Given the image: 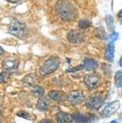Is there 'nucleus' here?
Masks as SVG:
<instances>
[{
    "label": "nucleus",
    "instance_id": "nucleus-1",
    "mask_svg": "<svg viewBox=\"0 0 122 123\" xmlns=\"http://www.w3.org/2000/svg\"><path fill=\"white\" fill-rule=\"evenodd\" d=\"M56 11L58 16L65 21H72L75 18V8L68 0H59L56 4Z\"/></svg>",
    "mask_w": 122,
    "mask_h": 123
},
{
    "label": "nucleus",
    "instance_id": "nucleus-2",
    "mask_svg": "<svg viewBox=\"0 0 122 123\" xmlns=\"http://www.w3.org/2000/svg\"><path fill=\"white\" fill-rule=\"evenodd\" d=\"M60 64V59L57 56L50 57L46 60L44 63L40 67V73L41 76H46L50 74L53 73L55 71L57 70Z\"/></svg>",
    "mask_w": 122,
    "mask_h": 123
},
{
    "label": "nucleus",
    "instance_id": "nucleus-3",
    "mask_svg": "<svg viewBox=\"0 0 122 123\" xmlns=\"http://www.w3.org/2000/svg\"><path fill=\"white\" fill-rule=\"evenodd\" d=\"M8 31L12 36H16L17 38L23 39L26 36V26L18 19H14L9 25Z\"/></svg>",
    "mask_w": 122,
    "mask_h": 123
},
{
    "label": "nucleus",
    "instance_id": "nucleus-4",
    "mask_svg": "<svg viewBox=\"0 0 122 123\" xmlns=\"http://www.w3.org/2000/svg\"><path fill=\"white\" fill-rule=\"evenodd\" d=\"M104 103H105V97L103 95L99 93L92 94L85 101L87 107L93 110H98L102 107Z\"/></svg>",
    "mask_w": 122,
    "mask_h": 123
},
{
    "label": "nucleus",
    "instance_id": "nucleus-5",
    "mask_svg": "<svg viewBox=\"0 0 122 123\" xmlns=\"http://www.w3.org/2000/svg\"><path fill=\"white\" fill-rule=\"evenodd\" d=\"M84 83L88 89H96L100 84V78L96 74H89L84 76Z\"/></svg>",
    "mask_w": 122,
    "mask_h": 123
},
{
    "label": "nucleus",
    "instance_id": "nucleus-6",
    "mask_svg": "<svg viewBox=\"0 0 122 123\" xmlns=\"http://www.w3.org/2000/svg\"><path fill=\"white\" fill-rule=\"evenodd\" d=\"M67 99L72 105H78L84 100V95L80 90H73L68 94Z\"/></svg>",
    "mask_w": 122,
    "mask_h": 123
},
{
    "label": "nucleus",
    "instance_id": "nucleus-7",
    "mask_svg": "<svg viewBox=\"0 0 122 123\" xmlns=\"http://www.w3.org/2000/svg\"><path fill=\"white\" fill-rule=\"evenodd\" d=\"M19 60L13 57H8L3 60V67L7 72H15L19 68Z\"/></svg>",
    "mask_w": 122,
    "mask_h": 123
},
{
    "label": "nucleus",
    "instance_id": "nucleus-8",
    "mask_svg": "<svg viewBox=\"0 0 122 123\" xmlns=\"http://www.w3.org/2000/svg\"><path fill=\"white\" fill-rule=\"evenodd\" d=\"M67 38L69 42L72 43H80L84 40V36L82 32L76 29L70 30L67 34Z\"/></svg>",
    "mask_w": 122,
    "mask_h": 123
},
{
    "label": "nucleus",
    "instance_id": "nucleus-9",
    "mask_svg": "<svg viewBox=\"0 0 122 123\" xmlns=\"http://www.w3.org/2000/svg\"><path fill=\"white\" fill-rule=\"evenodd\" d=\"M121 104L119 101H115L112 103L109 104L101 112V117H109L112 115L116 111L118 110Z\"/></svg>",
    "mask_w": 122,
    "mask_h": 123
},
{
    "label": "nucleus",
    "instance_id": "nucleus-10",
    "mask_svg": "<svg viewBox=\"0 0 122 123\" xmlns=\"http://www.w3.org/2000/svg\"><path fill=\"white\" fill-rule=\"evenodd\" d=\"M22 81L25 85H27V86H30V87L35 86L36 81H37L36 74H35V73L27 74V75H26L22 79Z\"/></svg>",
    "mask_w": 122,
    "mask_h": 123
},
{
    "label": "nucleus",
    "instance_id": "nucleus-11",
    "mask_svg": "<svg viewBox=\"0 0 122 123\" xmlns=\"http://www.w3.org/2000/svg\"><path fill=\"white\" fill-rule=\"evenodd\" d=\"M72 117L76 123H89L93 119L91 116L84 115L82 113L79 112L74 113V114H72Z\"/></svg>",
    "mask_w": 122,
    "mask_h": 123
},
{
    "label": "nucleus",
    "instance_id": "nucleus-12",
    "mask_svg": "<svg viewBox=\"0 0 122 123\" xmlns=\"http://www.w3.org/2000/svg\"><path fill=\"white\" fill-rule=\"evenodd\" d=\"M56 120L59 123H72L74 121L72 115L64 112H59L57 113Z\"/></svg>",
    "mask_w": 122,
    "mask_h": 123
},
{
    "label": "nucleus",
    "instance_id": "nucleus-13",
    "mask_svg": "<svg viewBox=\"0 0 122 123\" xmlns=\"http://www.w3.org/2000/svg\"><path fill=\"white\" fill-rule=\"evenodd\" d=\"M82 65H83V68L86 69L88 71H92L96 68L98 64L96 62V60H95L91 59V58H86L83 61Z\"/></svg>",
    "mask_w": 122,
    "mask_h": 123
},
{
    "label": "nucleus",
    "instance_id": "nucleus-14",
    "mask_svg": "<svg viewBox=\"0 0 122 123\" xmlns=\"http://www.w3.org/2000/svg\"><path fill=\"white\" fill-rule=\"evenodd\" d=\"M48 96L52 100L55 101H61L65 98V93L59 90H52L49 92Z\"/></svg>",
    "mask_w": 122,
    "mask_h": 123
},
{
    "label": "nucleus",
    "instance_id": "nucleus-15",
    "mask_svg": "<svg viewBox=\"0 0 122 123\" xmlns=\"http://www.w3.org/2000/svg\"><path fill=\"white\" fill-rule=\"evenodd\" d=\"M114 52H115L114 44L113 43H109L106 47V50H105V58L110 62L113 61L114 60Z\"/></svg>",
    "mask_w": 122,
    "mask_h": 123
},
{
    "label": "nucleus",
    "instance_id": "nucleus-16",
    "mask_svg": "<svg viewBox=\"0 0 122 123\" xmlns=\"http://www.w3.org/2000/svg\"><path fill=\"white\" fill-rule=\"evenodd\" d=\"M36 107L40 111H46L49 108V102H48L47 98H44V97H40L39 98L38 101H37V105H36Z\"/></svg>",
    "mask_w": 122,
    "mask_h": 123
},
{
    "label": "nucleus",
    "instance_id": "nucleus-17",
    "mask_svg": "<svg viewBox=\"0 0 122 123\" xmlns=\"http://www.w3.org/2000/svg\"><path fill=\"white\" fill-rule=\"evenodd\" d=\"M44 92H45L44 89H43L42 86H40V85H35V86H34L31 89L32 95L35 97H39V98L43 97Z\"/></svg>",
    "mask_w": 122,
    "mask_h": 123
},
{
    "label": "nucleus",
    "instance_id": "nucleus-18",
    "mask_svg": "<svg viewBox=\"0 0 122 123\" xmlns=\"http://www.w3.org/2000/svg\"><path fill=\"white\" fill-rule=\"evenodd\" d=\"M115 85L117 87L121 88L122 87V71H117L116 74H115Z\"/></svg>",
    "mask_w": 122,
    "mask_h": 123
},
{
    "label": "nucleus",
    "instance_id": "nucleus-19",
    "mask_svg": "<svg viewBox=\"0 0 122 123\" xmlns=\"http://www.w3.org/2000/svg\"><path fill=\"white\" fill-rule=\"evenodd\" d=\"M106 24H107V27H108V29L110 31H114V24H113V18L111 15H108L106 18Z\"/></svg>",
    "mask_w": 122,
    "mask_h": 123
},
{
    "label": "nucleus",
    "instance_id": "nucleus-20",
    "mask_svg": "<svg viewBox=\"0 0 122 123\" xmlns=\"http://www.w3.org/2000/svg\"><path fill=\"white\" fill-rule=\"evenodd\" d=\"M96 36L100 39H105L106 38V34H105V29L103 27H97L96 29Z\"/></svg>",
    "mask_w": 122,
    "mask_h": 123
},
{
    "label": "nucleus",
    "instance_id": "nucleus-21",
    "mask_svg": "<svg viewBox=\"0 0 122 123\" xmlns=\"http://www.w3.org/2000/svg\"><path fill=\"white\" fill-rule=\"evenodd\" d=\"M91 23L89 20L88 19H81L79 21V27H80L81 29H85L87 28V27H88L89 26H90Z\"/></svg>",
    "mask_w": 122,
    "mask_h": 123
},
{
    "label": "nucleus",
    "instance_id": "nucleus-22",
    "mask_svg": "<svg viewBox=\"0 0 122 123\" xmlns=\"http://www.w3.org/2000/svg\"><path fill=\"white\" fill-rule=\"evenodd\" d=\"M119 37V34L117 33L116 31H112V33L109 35V38H108V40H109V43H113V42L116 40Z\"/></svg>",
    "mask_w": 122,
    "mask_h": 123
},
{
    "label": "nucleus",
    "instance_id": "nucleus-23",
    "mask_svg": "<svg viewBox=\"0 0 122 123\" xmlns=\"http://www.w3.org/2000/svg\"><path fill=\"white\" fill-rule=\"evenodd\" d=\"M9 77V73H7L6 72H2L0 73V83H4V82H6L8 80Z\"/></svg>",
    "mask_w": 122,
    "mask_h": 123
},
{
    "label": "nucleus",
    "instance_id": "nucleus-24",
    "mask_svg": "<svg viewBox=\"0 0 122 123\" xmlns=\"http://www.w3.org/2000/svg\"><path fill=\"white\" fill-rule=\"evenodd\" d=\"M17 116H19L20 117H23L26 120H30L31 119V115L30 113H27V112H24V111H19V113H17Z\"/></svg>",
    "mask_w": 122,
    "mask_h": 123
},
{
    "label": "nucleus",
    "instance_id": "nucleus-25",
    "mask_svg": "<svg viewBox=\"0 0 122 123\" xmlns=\"http://www.w3.org/2000/svg\"><path fill=\"white\" fill-rule=\"evenodd\" d=\"M82 69H83V65L82 64H80V65L75 66L73 68H70L66 71V73H75V72H78L80 70H82Z\"/></svg>",
    "mask_w": 122,
    "mask_h": 123
},
{
    "label": "nucleus",
    "instance_id": "nucleus-26",
    "mask_svg": "<svg viewBox=\"0 0 122 123\" xmlns=\"http://www.w3.org/2000/svg\"><path fill=\"white\" fill-rule=\"evenodd\" d=\"M38 123H53V122L51 119H43V120L40 121Z\"/></svg>",
    "mask_w": 122,
    "mask_h": 123
},
{
    "label": "nucleus",
    "instance_id": "nucleus-27",
    "mask_svg": "<svg viewBox=\"0 0 122 123\" xmlns=\"http://www.w3.org/2000/svg\"><path fill=\"white\" fill-rule=\"evenodd\" d=\"M7 1L8 3H20L22 0H6Z\"/></svg>",
    "mask_w": 122,
    "mask_h": 123
},
{
    "label": "nucleus",
    "instance_id": "nucleus-28",
    "mask_svg": "<svg viewBox=\"0 0 122 123\" xmlns=\"http://www.w3.org/2000/svg\"><path fill=\"white\" fill-rule=\"evenodd\" d=\"M3 52H4L3 49V48H2L1 46H0V55H3Z\"/></svg>",
    "mask_w": 122,
    "mask_h": 123
},
{
    "label": "nucleus",
    "instance_id": "nucleus-29",
    "mask_svg": "<svg viewBox=\"0 0 122 123\" xmlns=\"http://www.w3.org/2000/svg\"><path fill=\"white\" fill-rule=\"evenodd\" d=\"M118 17H119V18L122 17V10L120 11V12L118 13Z\"/></svg>",
    "mask_w": 122,
    "mask_h": 123
},
{
    "label": "nucleus",
    "instance_id": "nucleus-30",
    "mask_svg": "<svg viewBox=\"0 0 122 123\" xmlns=\"http://www.w3.org/2000/svg\"><path fill=\"white\" fill-rule=\"evenodd\" d=\"M119 64H120V66H121V67H122V56L121 57V59H120Z\"/></svg>",
    "mask_w": 122,
    "mask_h": 123
},
{
    "label": "nucleus",
    "instance_id": "nucleus-31",
    "mask_svg": "<svg viewBox=\"0 0 122 123\" xmlns=\"http://www.w3.org/2000/svg\"><path fill=\"white\" fill-rule=\"evenodd\" d=\"M110 123H118V122H116V120H112Z\"/></svg>",
    "mask_w": 122,
    "mask_h": 123
},
{
    "label": "nucleus",
    "instance_id": "nucleus-32",
    "mask_svg": "<svg viewBox=\"0 0 122 123\" xmlns=\"http://www.w3.org/2000/svg\"><path fill=\"white\" fill-rule=\"evenodd\" d=\"M121 24H122V18H121Z\"/></svg>",
    "mask_w": 122,
    "mask_h": 123
},
{
    "label": "nucleus",
    "instance_id": "nucleus-33",
    "mask_svg": "<svg viewBox=\"0 0 122 123\" xmlns=\"http://www.w3.org/2000/svg\"><path fill=\"white\" fill-rule=\"evenodd\" d=\"M0 123H1V120H0Z\"/></svg>",
    "mask_w": 122,
    "mask_h": 123
},
{
    "label": "nucleus",
    "instance_id": "nucleus-34",
    "mask_svg": "<svg viewBox=\"0 0 122 123\" xmlns=\"http://www.w3.org/2000/svg\"><path fill=\"white\" fill-rule=\"evenodd\" d=\"M121 97H122V92H121Z\"/></svg>",
    "mask_w": 122,
    "mask_h": 123
}]
</instances>
